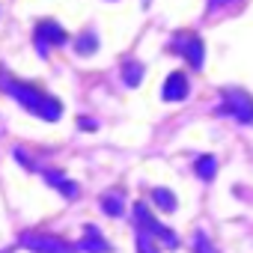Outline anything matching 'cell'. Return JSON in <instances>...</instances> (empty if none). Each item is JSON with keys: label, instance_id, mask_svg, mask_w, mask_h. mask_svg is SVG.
Instances as JSON below:
<instances>
[{"label": "cell", "instance_id": "13", "mask_svg": "<svg viewBox=\"0 0 253 253\" xmlns=\"http://www.w3.org/2000/svg\"><path fill=\"white\" fill-rule=\"evenodd\" d=\"M101 209H104L110 217H119V214L125 211V206H122V197H119V194H104V197H101Z\"/></svg>", "mask_w": 253, "mask_h": 253}, {"label": "cell", "instance_id": "2", "mask_svg": "<svg viewBox=\"0 0 253 253\" xmlns=\"http://www.w3.org/2000/svg\"><path fill=\"white\" fill-rule=\"evenodd\" d=\"M220 95H223V107H220V113L235 116L241 125H250V122H253V95H250V92L229 86V89H220Z\"/></svg>", "mask_w": 253, "mask_h": 253}, {"label": "cell", "instance_id": "8", "mask_svg": "<svg viewBox=\"0 0 253 253\" xmlns=\"http://www.w3.org/2000/svg\"><path fill=\"white\" fill-rule=\"evenodd\" d=\"M78 250H86V253H110V244H107V238L98 232V226L86 223V226H84V238H81Z\"/></svg>", "mask_w": 253, "mask_h": 253}, {"label": "cell", "instance_id": "4", "mask_svg": "<svg viewBox=\"0 0 253 253\" xmlns=\"http://www.w3.org/2000/svg\"><path fill=\"white\" fill-rule=\"evenodd\" d=\"M134 214H137V223H140V229H143V232H149L152 238H161L167 247H179V235H176L173 229H167L161 220H155L143 203H137V206H134Z\"/></svg>", "mask_w": 253, "mask_h": 253}, {"label": "cell", "instance_id": "16", "mask_svg": "<svg viewBox=\"0 0 253 253\" xmlns=\"http://www.w3.org/2000/svg\"><path fill=\"white\" fill-rule=\"evenodd\" d=\"M194 250L197 253H217V250H211V244H209V238L203 232H194Z\"/></svg>", "mask_w": 253, "mask_h": 253}, {"label": "cell", "instance_id": "6", "mask_svg": "<svg viewBox=\"0 0 253 253\" xmlns=\"http://www.w3.org/2000/svg\"><path fill=\"white\" fill-rule=\"evenodd\" d=\"M173 48H179V51L188 57V63H191L194 69H203V63H206V45H203V39H200V36H194V33L182 30V33H176Z\"/></svg>", "mask_w": 253, "mask_h": 253}, {"label": "cell", "instance_id": "9", "mask_svg": "<svg viewBox=\"0 0 253 253\" xmlns=\"http://www.w3.org/2000/svg\"><path fill=\"white\" fill-rule=\"evenodd\" d=\"M45 182H48V185H54V188H60L66 197H75V194H78V185H75V182H69V179H66L63 173H57V170H45Z\"/></svg>", "mask_w": 253, "mask_h": 253}, {"label": "cell", "instance_id": "7", "mask_svg": "<svg viewBox=\"0 0 253 253\" xmlns=\"http://www.w3.org/2000/svg\"><path fill=\"white\" fill-rule=\"evenodd\" d=\"M188 92H191V84H188V78L182 75V72H173L167 81H164V101H182V98H188Z\"/></svg>", "mask_w": 253, "mask_h": 253}, {"label": "cell", "instance_id": "3", "mask_svg": "<svg viewBox=\"0 0 253 253\" xmlns=\"http://www.w3.org/2000/svg\"><path fill=\"white\" fill-rule=\"evenodd\" d=\"M21 244L30 253H78L75 244H69L57 235H48V232H33V229L21 232Z\"/></svg>", "mask_w": 253, "mask_h": 253}, {"label": "cell", "instance_id": "11", "mask_svg": "<svg viewBox=\"0 0 253 253\" xmlns=\"http://www.w3.org/2000/svg\"><path fill=\"white\" fill-rule=\"evenodd\" d=\"M194 167H197V176L206 179V182H211V179L217 176V161H214V155H200Z\"/></svg>", "mask_w": 253, "mask_h": 253}, {"label": "cell", "instance_id": "14", "mask_svg": "<svg viewBox=\"0 0 253 253\" xmlns=\"http://www.w3.org/2000/svg\"><path fill=\"white\" fill-rule=\"evenodd\" d=\"M75 48H78V54H95V48H98V36H95V33H84V36L75 42Z\"/></svg>", "mask_w": 253, "mask_h": 253}, {"label": "cell", "instance_id": "10", "mask_svg": "<svg viewBox=\"0 0 253 253\" xmlns=\"http://www.w3.org/2000/svg\"><path fill=\"white\" fill-rule=\"evenodd\" d=\"M122 81L128 84V86H137L143 81V63H137V60L122 63Z\"/></svg>", "mask_w": 253, "mask_h": 253}, {"label": "cell", "instance_id": "15", "mask_svg": "<svg viewBox=\"0 0 253 253\" xmlns=\"http://www.w3.org/2000/svg\"><path fill=\"white\" fill-rule=\"evenodd\" d=\"M137 253H158V250H155L152 235H149V232H143L140 226H137Z\"/></svg>", "mask_w": 253, "mask_h": 253}, {"label": "cell", "instance_id": "18", "mask_svg": "<svg viewBox=\"0 0 253 253\" xmlns=\"http://www.w3.org/2000/svg\"><path fill=\"white\" fill-rule=\"evenodd\" d=\"M78 125H81V128H86V131H92V128H95V122H92V119H81Z\"/></svg>", "mask_w": 253, "mask_h": 253}, {"label": "cell", "instance_id": "17", "mask_svg": "<svg viewBox=\"0 0 253 253\" xmlns=\"http://www.w3.org/2000/svg\"><path fill=\"white\" fill-rule=\"evenodd\" d=\"M229 3H235V0H209V6H211V9H217V6H229Z\"/></svg>", "mask_w": 253, "mask_h": 253}, {"label": "cell", "instance_id": "19", "mask_svg": "<svg viewBox=\"0 0 253 253\" xmlns=\"http://www.w3.org/2000/svg\"><path fill=\"white\" fill-rule=\"evenodd\" d=\"M12 250H15V247H12ZM12 250H3V253H12Z\"/></svg>", "mask_w": 253, "mask_h": 253}, {"label": "cell", "instance_id": "12", "mask_svg": "<svg viewBox=\"0 0 253 253\" xmlns=\"http://www.w3.org/2000/svg\"><path fill=\"white\" fill-rule=\"evenodd\" d=\"M152 200H155L158 209H164V211H176V197H173V191H167V188H155V191H152Z\"/></svg>", "mask_w": 253, "mask_h": 253}, {"label": "cell", "instance_id": "5", "mask_svg": "<svg viewBox=\"0 0 253 253\" xmlns=\"http://www.w3.org/2000/svg\"><path fill=\"white\" fill-rule=\"evenodd\" d=\"M33 42H36L39 57H48V45H66L69 36L57 21H39L36 30H33Z\"/></svg>", "mask_w": 253, "mask_h": 253}, {"label": "cell", "instance_id": "1", "mask_svg": "<svg viewBox=\"0 0 253 253\" xmlns=\"http://www.w3.org/2000/svg\"><path fill=\"white\" fill-rule=\"evenodd\" d=\"M0 86H3L24 110H30V113H36L39 119H48V122H54V119H60L63 116V104L54 98V95H45V92H39L36 86H27V84H21V81H9V78H0Z\"/></svg>", "mask_w": 253, "mask_h": 253}]
</instances>
